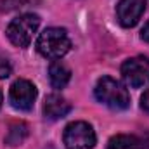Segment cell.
Here are the masks:
<instances>
[{
    "mask_svg": "<svg viewBox=\"0 0 149 149\" xmlns=\"http://www.w3.org/2000/svg\"><path fill=\"white\" fill-rule=\"evenodd\" d=\"M2 102H3V95H2V92H0V108H2Z\"/></svg>",
    "mask_w": 149,
    "mask_h": 149,
    "instance_id": "15",
    "label": "cell"
},
{
    "mask_svg": "<svg viewBox=\"0 0 149 149\" xmlns=\"http://www.w3.org/2000/svg\"><path fill=\"white\" fill-rule=\"evenodd\" d=\"M38 26H40V17L37 14H23L9 23L5 33L12 45H16L19 49H26V47H30Z\"/></svg>",
    "mask_w": 149,
    "mask_h": 149,
    "instance_id": "3",
    "label": "cell"
},
{
    "mask_svg": "<svg viewBox=\"0 0 149 149\" xmlns=\"http://www.w3.org/2000/svg\"><path fill=\"white\" fill-rule=\"evenodd\" d=\"M63 142L66 149H94L97 137L90 123L73 121L64 128Z\"/></svg>",
    "mask_w": 149,
    "mask_h": 149,
    "instance_id": "4",
    "label": "cell"
},
{
    "mask_svg": "<svg viewBox=\"0 0 149 149\" xmlns=\"http://www.w3.org/2000/svg\"><path fill=\"white\" fill-rule=\"evenodd\" d=\"M141 38H142L144 42H149V21L144 24V28H142V31H141Z\"/></svg>",
    "mask_w": 149,
    "mask_h": 149,
    "instance_id": "14",
    "label": "cell"
},
{
    "mask_svg": "<svg viewBox=\"0 0 149 149\" xmlns=\"http://www.w3.org/2000/svg\"><path fill=\"white\" fill-rule=\"evenodd\" d=\"M106 149H149V141L144 135L118 134L108 141Z\"/></svg>",
    "mask_w": 149,
    "mask_h": 149,
    "instance_id": "8",
    "label": "cell"
},
{
    "mask_svg": "<svg viewBox=\"0 0 149 149\" xmlns=\"http://www.w3.org/2000/svg\"><path fill=\"white\" fill-rule=\"evenodd\" d=\"M141 108H142L144 111L149 113V88L142 94V97H141Z\"/></svg>",
    "mask_w": 149,
    "mask_h": 149,
    "instance_id": "13",
    "label": "cell"
},
{
    "mask_svg": "<svg viewBox=\"0 0 149 149\" xmlns=\"http://www.w3.org/2000/svg\"><path fill=\"white\" fill-rule=\"evenodd\" d=\"M38 90L37 87L30 81V80H24V78H19L16 80L12 85H10V90H9V102L14 109L17 111H30L37 101Z\"/></svg>",
    "mask_w": 149,
    "mask_h": 149,
    "instance_id": "6",
    "label": "cell"
},
{
    "mask_svg": "<svg viewBox=\"0 0 149 149\" xmlns=\"http://www.w3.org/2000/svg\"><path fill=\"white\" fill-rule=\"evenodd\" d=\"M148 0H120L116 5V19L123 28H132L139 23L146 10Z\"/></svg>",
    "mask_w": 149,
    "mask_h": 149,
    "instance_id": "7",
    "label": "cell"
},
{
    "mask_svg": "<svg viewBox=\"0 0 149 149\" xmlns=\"http://www.w3.org/2000/svg\"><path fill=\"white\" fill-rule=\"evenodd\" d=\"M70 78H71V71H70V68L63 61L57 59V61H54L49 66V80H50L52 88H57V90L64 88L68 85Z\"/></svg>",
    "mask_w": 149,
    "mask_h": 149,
    "instance_id": "10",
    "label": "cell"
},
{
    "mask_svg": "<svg viewBox=\"0 0 149 149\" xmlns=\"http://www.w3.org/2000/svg\"><path fill=\"white\" fill-rule=\"evenodd\" d=\"M49 149H54V148H49Z\"/></svg>",
    "mask_w": 149,
    "mask_h": 149,
    "instance_id": "16",
    "label": "cell"
},
{
    "mask_svg": "<svg viewBox=\"0 0 149 149\" xmlns=\"http://www.w3.org/2000/svg\"><path fill=\"white\" fill-rule=\"evenodd\" d=\"M71 111V104L59 94H50L45 99L43 104V114L47 120H59L64 118L68 113Z\"/></svg>",
    "mask_w": 149,
    "mask_h": 149,
    "instance_id": "9",
    "label": "cell"
},
{
    "mask_svg": "<svg viewBox=\"0 0 149 149\" xmlns=\"http://www.w3.org/2000/svg\"><path fill=\"white\" fill-rule=\"evenodd\" d=\"M37 50L47 59L57 61L71 50V40L64 28H47L37 40Z\"/></svg>",
    "mask_w": 149,
    "mask_h": 149,
    "instance_id": "2",
    "label": "cell"
},
{
    "mask_svg": "<svg viewBox=\"0 0 149 149\" xmlns=\"http://www.w3.org/2000/svg\"><path fill=\"white\" fill-rule=\"evenodd\" d=\"M94 95L101 104H104L111 109H116V111L127 109L130 106V95H128L127 88L111 76H102L97 80Z\"/></svg>",
    "mask_w": 149,
    "mask_h": 149,
    "instance_id": "1",
    "label": "cell"
},
{
    "mask_svg": "<svg viewBox=\"0 0 149 149\" xmlns=\"http://www.w3.org/2000/svg\"><path fill=\"white\" fill-rule=\"evenodd\" d=\"M12 71V66H10V63L5 59V57H2L0 56V80H3V78H7L9 74Z\"/></svg>",
    "mask_w": 149,
    "mask_h": 149,
    "instance_id": "12",
    "label": "cell"
},
{
    "mask_svg": "<svg viewBox=\"0 0 149 149\" xmlns=\"http://www.w3.org/2000/svg\"><path fill=\"white\" fill-rule=\"evenodd\" d=\"M121 76L132 88H141L149 83V59L144 56L130 57L121 64Z\"/></svg>",
    "mask_w": 149,
    "mask_h": 149,
    "instance_id": "5",
    "label": "cell"
},
{
    "mask_svg": "<svg viewBox=\"0 0 149 149\" xmlns=\"http://www.w3.org/2000/svg\"><path fill=\"white\" fill-rule=\"evenodd\" d=\"M30 134V127L24 123V121H17V123H12L7 130V135H5V144L9 146H19L24 142V139L28 137Z\"/></svg>",
    "mask_w": 149,
    "mask_h": 149,
    "instance_id": "11",
    "label": "cell"
}]
</instances>
